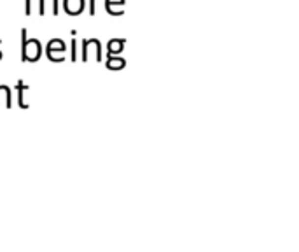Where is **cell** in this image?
<instances>
[{"label": "cell", "instance_id": "obj_5", "mask_svg": "<svg viewBox=\"0 0 299 252\" xmlns=\"http://www.w3.org/2000/svg\"><path fill=\"white\" fill-rule=\"evenodd\" d=\"M4 102V107L11 109L12 107V100H11V89L7 86H0V104Z\"/></svg>", "mask_w": 299, "mask_h": 252}, {"label": "cell", "instance_id": "obj_10", "mask_svg": "<svg viewBox=\"0 0 299 252\" xmlns=\"http://www.w3.org/2000/svg\"><path fill=\"white\" fill-rule=\"evenodd\" d=\"M0 42H2V40H0ZM0 60H2V51H0Z\"/></svg>", "mask_w": 299, "mask_h": 252}, {"label": "cell", "instance_id": "obj_6", "mask_svg": "<svg viewBox=\"0 0 299 252\" xmlns=\"http://www.w3.org/2000/svg\"><path fill=\"white\" fill-rule=\"evenodd\" d=\"M123 65H124V60H121V58H110V56H109L107 67L110 68V70H117V68H121Z\"/></svg>", "mask_w": 299, "mask_h": 252}, {"label": "cell", "instance_id": "obj_4", "mask_svg": "<svg viewBox=\"0 0 299 252\" xmlns=\"http://www.w3.org/2000/svg\"><path fill=\"white\" fill-rule=\"evenodd\" d=\"M16 89H18V100H20V107L21 109H28V104L25 102V91L28 89V84H25L23 81H18Z\"/></svg>", "mask_w": 299, "mask_h": 252}, {"label": "cell", "instance_id": "obj_3", "mask_svg": "<svg viewBox=\"0 0 299 252\" xmlns=\"http://www.w3.org/2000/svg\"><path fill=\"white\" fill-rule=\"evenodd\" d=\"M84 0H63V9L68 16H77L84 11Z\"/></svg>", "mask_w": 299, "mask_h": 252}, {"label": "cell", "instance_id": "obj_2", "mask_svg": "<svg viewBox=\"0 0 299 252\" xmlns=\"http://www.w3.org/2000/svg\"><path fill=\"white\" fill-rule=\"evenodd\" d=\"M63 51H65L63 40H61V39L49 40V44H48V58H49V60H51V61H63L65 58H63V56H60Z\"/></svg>", "mask_w": 299, "mask_h": 252}, {"label": "cell", "instance_id": "obj_8", "mask_svg": "<svg viewBox=\"0 0 299 252\" xmlns=\"http://www.w3.org/2000/svg\"><path fill=\"white\" fill-rule=\"evenodd\" d=\"M76 40H72V56H70V60L72 61H76L77 60V56H76Z\"/></svg>", "mask_w": 299, "mask_h": 252}, {"label": "cell", "instance_id": "obj_7", "mask_svg": "<svg viewBox=\"0 0 299 252\" xmlns=\"http://www.w3.org/2000/svg\"><path fill=\"white\" fill-rule=\"evenodd\" d=\"M123 42L124 40H119V39L110 40V42H109V55H110V53H119L121 48H123Z\"/></svg>", "mask_w": 299, "mask_h": 252}, {"label": "cell", "instance_id": "obj_1", "mask_svg": "<svg viewBox=\"0 0 299 252\" xmlns=\"http://www.w3.org/2000/svg\"><path fill=\"white\" fill-rule=\"evenodd\" d=\"M42 55V46L37 39H27V28L21 30V61H37Z\"/></svg>", "mask_w": 299, "mask_h": 252}, {"label": "cell", "instance_id": "obj_9", "mask_svg": "<svg viewBox=\"0 0 299 252\" xmlns=\"http://www.w3.org/2000/svg\"><path fill=\"white\" fill-rule=\"evenodd\" d=\"M95 4H96V0H91V9H89V14H95Z\"/></svg>", "mask_w": 299, "mask_h": 252}]
</instances>
